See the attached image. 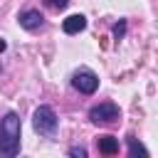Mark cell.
I'll use <instances>...</instances> for the list:
<instances>
[{
  "instance_id": "1",
  "label": "cell",
  "mask_w": 158,
  "mask_h": 158,
  "mask_svg": "<svg viewBox=\"0 0 158 158\" xmlns=\"http://www.w3.org/2000/svg\"><path fill=\"white\" fill-rule=\"evenodd\" d=\"M20 133H22L20 116L15 111H7L0 118V156H5V158L17 156V151H20Z\"/></svg>"
},
{
  "instance_id": "2",
  "label": "cell",
  "mask_w": 158,
  "mask_h": 158,
  "mask_svg": "<svg viewBox=\"0 0 158 158\" xmlns=\"http://www.w3.org/2000/svg\"><path fill=\"white\" fill-rule=\"evenodd\" d=\"M32 126L40 136H54L57 131V114L52 106H37L32 114Z\"/></svg>"
},
{
  "instance_id": "3",
  "label": "cell",
  "mask_w": 158,
  "mask_h": 158,
  "mask_svg": "<svg viewBox=\"0 0 158 158\" xmlns=\"http://www.w3.org/2000/svg\"><path fill=\"white\" fill-rule=\"evenodd\" d=\"M89 118L94 123H114L118 118V106L111 104V101H104V104H96L89 109Z\"/></svg>"
},
{
  "instance_id": "4",
  "label": "cell",
  "mask_w": 158,
  "mask_h": 158,
  "mask_svg": "<svg viewBox=\"0 0 158 158\" xmlns=\"http://www.w3.org/2000/svg\"><path fill=\"white\" fill-rule=\"evenodd\" d=\"M72 84H74V89L81 91V94H94L96 86H99V77H96L91 69H79V72L72 77Z\"/></svg>"
},
{
  "instance_id": "5",
  "label": "cell",
  "mask_w": 158,
  "mask_h": 158,
  "mask_svg": "<svg viewBox=\"0 0 158 158\" xmlns=\"http://www.w3.org/2000/svg\"><path fill=\"white\" fill-rule=\"evenodd\" d=\"M17 20H20V25H22L25 30H37V27L44 22V17H42L40 10H22Z\"/></svg>"
},
{
  "instance_id": "6",
  "label": "cell",
  "mask_w": 158,
  "mask_h": 158,
  "mask_svg": "<svg viewBox=\"0 0 158 158\" xmlns=\"http://www.w3.org/2000/svg\"><path fill=\"white\" fill-rule=\"evenodd\" d=\"M96 148H99V153H104V156H114V153H118V138L104 133V136L96 138Z\"/></svg>"
},
{
  "instance_id": "7",
  "label": "cell",
  "mask_w": 158,
  "mask_h": 158,
  "mask_svg": "<svg viewBox=\"0 0 158 158\" xmlns=\"http://www.w3.org/2000/svg\"><path fill=\"white\" fill-rule=\"evenodd\" d=\"M86 27V17L84 15H69L64 22H62V30L67 32V35H77V32H81Z\"/></svg>"
},
{
  "instance_id": "8",
  "label": "cell",
  "mask_w": 158,
  "mask_h": 158,
  "mask_svg": "<svg viewBox=\"0 0 158 158\" xmlns=\"http://www.w3.org/2000/svg\"><path fill=\"white\" fill-rule=\"evenodd\" d=\"M128 156H133V158H136V156H148V151H146L136 138H128Z\"/></svg>"
},
{
  "instance_id": "9",
  "label": "cell",
  "mask_w": 158,
  "mask_h": 158,
  "mask_svg": "<svg viewBox=\"0 0 158 158\" xmlns=\"http://www.w3.org/2000/svg\"><path fill=\"white\" fill-rule=\"evenodd\" d=\"M123 35H126V20H118V22L114 25V37H116V40H121Z\"/></svg>"
},
{
  "instance_id": "10",
  "label": "cell",
  "mask_w": 158,
  "mask_h": 158,
  "mask_svg": "<svg viewBox=\"0 0 158 158\" xmlns=\"http://www.w3.org/2000/svg\"><path fill=\"white\" fill-rule=\"evenodd\" d=\"M44 2H47V5H52L54 10H64V7L69 5V0H44Z\"/></svg>"
},
{
  "instance_id": "11",
  "label": "cell",
  "mask_w": 158,
  "mask_h": 158,
  "mask_svg": "<svg viewBox=\"0 0 158 158\" xmlns=\"http://www.w3.org/2000/svg\"><path fill=\"white\" fill-rule=\"evenodd\" d=\"M69 156H77V158H86V148H81V146H74V148H69Z\"/></svg>"
},
{
  "instance_id": "12",
  "label": "cell",
  "mask_w": 158,
  "mask_h": 158,
  "mask_svg": "<svg viewBox=\"0 0 158 158\" xmlns=\"http://www.w3.org/2000/svg\"><path fill=\"white\" fill-rule=\"evenodd\" d=\"M5 49H7V42H5L2 37H0V52H5Z\"/></svg>"
}]
</instances>
